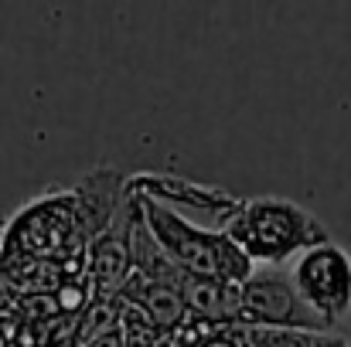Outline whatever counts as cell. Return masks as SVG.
Returning <instances> with one entry per match:
<instances>
[{"label":"cell","mask_w":351,"mask_h":347,"mask_svg":"<svg viewBox=\"0 0 351 347\" xmlns=\"http://www.w3.org/2000/svg\"><path fill=\"white\" fill-rule=\"evenodd\" d=\"M222 231L252 266H287L307 248L331 242L328 229L304 205L273 194L239 201Z\"/></svg>","instance_id":"obj_1"},{"label":"cell","mask_w":351,"mask_h":347,"mask_svg":"<svg viewBox=\"0 0 351 347\" xmlns=\"http://www.w3.org/2000/svg\"><path fill=\"white\" fill-rule=\"evenodd\" d=\"M136 201L143 208V222H147L150 235L157 238V245L188 276H205V279H222V283L242 286L256 272V266L235 248V242L222 229H202L191 218H184L181 211H174L171 205H160V201H150L140 194H136Z\"/></svg>","instance_id":"obj_2"},{"label":"cell","mask_w":351,"mask_h":347,"mask_svg":"<svg viewBox=\"0 0 351 347\" xmlns=\"http://www.w3.org/2000/svg\"><path fill=\"white\" fill-rule=\"evenodd\" d=\"M239 324L249 331H304L328 334L331 327L300 300L297 286L276 272H252L239 286Z\"/></svg>","instance_id":"obj_3"},{"label":"cell","mask_w":351,"mask_h":347,"mask_svg":"<svg viewBox=\"0 0 351 347\" xmlns=\"http://www.w3.org/2000/svg\"><path fill=\"white\" fill-rule=\"evenodd\" d=\"M290 283L328 327L341 324L351 313V255L341 245L324 242L307 248L290 262Z\"/></svg>","instance_id":"obj_4"},{"label":"cell","mask_w":351,"mask_h":347,"mask_svg":"<svg viewBox=\"0 0 351 347\" xmlns=\"http://www.w3.org/2000/svg\"><path fill=\"white\" fill-rule=\"evenodd\" d=\"M69 242L79 238V211H75V194H58L51 201H38L24 208L7 235V245H17L24 259L51 255L58 248H69Z\"/></svg>","instance_id":"obj_5"},{"label":"cell","mask_w":351,"mask_h":347,"mask_svg":"<svg viewBox=\"0 0 351 347\" xmlns=\"http://www.w3.org/2000/svg\"><path fill=\"white\" fill-rule=\"evenodd\" d=\"M181 296L188 307V317H195L205 327H232L239 324V286L205 276H184Z\"/></svg>","instance_id":"obj_6"},{"label":"cell","mask_w":351,"mask_h":347,"mask_svg":"<svg viewBox=\"0 0 351 347\" xmlns=\"http://www.w3.org/2000/svg\"><path fill=\"white\" fill-rule=\"evenodd\" d=\"M117 296L123 303L140 307V310L160 327V334H174V331L184 324V317H188V307H184L181 290L164 286V283H150V279H143L140 272H130V276H126V283L119 286Z\"/></svg>","instance_id":"obj_7"},{"label":"cell","mask_w":351,"mask_h":347,"mask_svg":"<svg viewBox=\"0 0 351 347\" xmlns=\"http://www.w3.org/2000/svg\"><path fill=\"white\" fill-rule=\"evenodd\" d=\"M117 334L123 347H157L160 341V327L133 303L119 300V320H117Z\"/></svg>","instance_id":"obj_8"},{"label":"cell","mask_w":351,"mask_h":347,"mask_svg":"<svg viewBox=\"0 0 351 347\" xmlns=\"http://www.w3.org/2000/svg\"><path fill=\"white\" fill-rule=\"evenodd\" d=\"M195 347H239V344H235V337H229V334L219 331L215 337H205V341H198Z\"/></svg>","instance_id":"obj_9"},{"label":"cell","mask_w":351,"mask_h":347,"mask_svg":"<svg viewBox=\"0 0 351 347\" xmlns=\"http://www.w3.org/2000/svg\"><path fill=\"white\" fill-rule=\"evenodd\" d=\"M82 347H123V341H119L117 331H110V334H103V337H96V341H89Z\"/></svg>","instance_id":"obj_10"}]
</instances>
